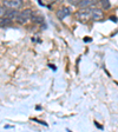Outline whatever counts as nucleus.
Returning <instances> with one entry per match:
<instances>
[{"label": "nucleus", "mask_w": 118, "mask_h": 132, "mask_svg": "<svg viewBox=\"0 0 118 132\" xmlns=\"http://www.w3.org/2000/svg\"><path fill=\"white\" fill-rule=\"evenodd\" d=\"M77 19L82 22H86L88 20L92 19V8L90 7L80 8L77 12Z\"/></svg>", "instance_id": "nucleus-1"}, {"label": "nucleus", "mask_w": 118, "mask_h": 132, "mask_svg": "<svg viewBox=\"0 0 118 132\" xmlns=\"http://www.w3.org/2000/svg\"><path fill=\"white\" fill-rule=\"evenodd\" d=\"M31 18H33L32 11H31V10H24V11L19 12V14H18V16H17V20H18L19 24H26Z\"/></svg>", "instance_id": "nucleus-2"}, {"label": "nucleus", "mask_w": 118, "mask_h": 132, "mask_svg": "<svg viewBox=\"0 0 118 132\" xmlns=\"http://www.w3.org/2000/svg\"><path fill=\"white\" fill-rule=\"evenodd\" d=\"M4 5L8 8H20L22 6V0H4Z\"/></svg>", "instance_id": "nucleus-3"}, {"label": "nucleus", "mask_w": 118, "mask_h": 132, "mask_svg": "<svg viewBox=\"0 0 118 132\" xmlns=\"http://www.w3.org/2000/svg\"><path fill=\"white\" fill-rule=\"evenodd\" d=\"M70 14H71V10H70L69 7H61L57 11L56 15H57V18L59 20H63V19H65V18H67Z\"/></svg>", "instance_id": "nucleus-4"}, {"label": "nucleus", "mask_w": 118, "mask_h": 132, "mask_svg": "<svg viewBox=\"0 0 118 132\" xmlns=\"http://www.w3.org/2000/svg\"><path fill=\"white\" fill-rule=\"evenodd\" d=\"M98 0H82V3L79 4V8H86V7H92V6L97 5Z\"/></svg>", "instance_id": "nucleus-5"}, {"label": "nucleus", "mask_w": 118, "mask_h": 132, "mask_svg": "<svg viewBox=\"0 0 118 132\" xmlns=\"http://www.w3.org/2000/svg\"><path fill=\"white\" fill-rule=\"evenodd\" d=\"M19 12L17 11V8H8L7 11L5 12V16L8 18V19H17V16H18Z\"/></svg>", "instance_id": "nucleus-6"}, {"label": "nucleus", "mask_w": 118, "mask_h": 132, "mask_svg": "<svg viewBox=\"0 0 118 132\" xmlns=\"http://www.w3.org/2000/svg\"><path fill=\"white\" fill-rule=\"evenodd\" d=\"M103 11L102 10H99V8H92V19L93 20H100L103 19Z\"/></svg>", "instance_id": "nucleus-7"}, {"label": "nucleus", "mask_w": 118, "mask_h": 132, "mask_svg": "<svg viewBox=\"0 0 118 132\" xmlns=\"http://www.w3.org/2000/svg\"><path fill=\"white\" fill-rule=\"evenodd\" d=\"M100 4H102V8H104V10H109L111 6L109 0H100Z\"/></svg>", "instance_id": "nucleus-8"}, {"label": "nucleus", "mask_w": 118, "mask_h": 132, "mask_svg": "<svg viewBox=\"0 0 118 132\" xmlns=\"http://www.w3.org/2000/svg\"><path fill=\"white\" fill-rule=\"evenodd\" d=\"M67 1H69L71 5H77V6L82 3V0H67Z\"/></svg>", "instance_id": "nucleus-9"}]
</instances>
